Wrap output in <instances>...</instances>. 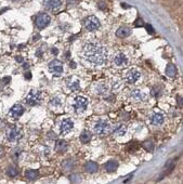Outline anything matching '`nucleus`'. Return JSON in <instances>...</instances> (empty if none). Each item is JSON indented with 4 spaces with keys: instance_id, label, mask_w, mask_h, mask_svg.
Wrapping results in <instances>:
<instances>
[{
    "instance_id": "f257e3e1",
    "label": "nucleus",
    "mask_w": 183,
    "mask_h": 184,
    "mask_svg": "<svg viewBox=\"0 0 183 184\" xmlns=\"http://www.w3.org/2000/svg\"><path fill=\"white\" fill-rule=\"evenodd\" d=\"M83 56L87 62L93 65H103L107 59V51L104 47L97 43H87L83 48Z\"/></svg>"
},
{
    "instance_id": "f03ea898",
    "label": "nucleus",
    "mask_w": 183,
    "mask_h": 184,
    "mask_svg": "<svg viewBox=\"0 0 183 184\" xmlns=\"http://www.w3.org/2000/svg\"><path fill=\"white\" fill-rule=\"evenodd\" d=\"M112 130L113 128L111 125H109V122H107L104 119L99 120L94 127V131L97 132L99 135H106V134L111 133Z\"/></svg>"
},
{
    "instance_id": "7ed1b4c3",
    "label": "nucleus",
    "mask_w": 183,
    "mask_h": 184,
    "mask_svg": "<svg viewBox=\"0 0 183 184\" xmlns=\"http://www.w3.org/2000/svg\"><path fill=\"white\" fill-rule=\"evenodd\" d=\"M101 26L100 20L94 15H90L84 20V27L89 32H94V30L99 29Z\"/></svg>"
},
{
    "instance_id": "20e7f679",
    "label": "nucleus",
    "mask_w": 183,
    "mask_h": 184,
    "mask_svg": "<svg viewBox=\"0 0 183 184\" xmlns=\"http://www.w3.org/2000/svg\"><path fill=\"white\" fill-rule=\"evenodd\" d=\"M49 72L52 73L54 76H61L63 73V63L58 60H53L48 65Z\"/></svg>"
},
{
    "instance_id": "39448f33",
    "label": "nucleus",
    "mask_w": 183,
    "mask_h": 184,
    "mask_svg": "<svg viewBox=\"0 0 183 184\" xmlns=\"http://www.w3.org/2000/svg\"><path fill=\"white\" fill-rule=\"evenodd\" d=\"M141 78V73L140 70L135 69V68H131V69H129L128 72H127L126 76H125V80L127 84H135V82L138 81Z\"/></svg>"
},
{
    "instance_id": "423d86ee",
    "label": "nucleus",
    "mask_w": 183,
    "mask_h": 184,
    "mask_svg": "<svg viewBox=\"0 0 183 184\" xmlns=\"http://www.w3.org/2000/svg\"><path fill=\"white\" fill-rule=\"evenodd\" d=\"M88 103H89L88 99L84 98V96H81V95L76 96V98H75V105H74L76 112L83 113L87 108V106H88Z\"/></svg>"
},
{
    "instance_id": "0eeeda50",
    "label": "nucleus",
    "mask_w": 183,
    "mask_h": 184,
    "mask_svg": "<svg viewBox=\"0 0 183 184\" xmlns=\"http://www.w3.org/2000/svg\"><path fill=\"white\" fill-rule=\"evenodd\" d=\"M113 64L115 66H118V67H123L128 63V58L124 52H117L116 54H114L113 56Z\"/></svg>"
},
{
    "instance_id": "6e6552de",
    "label": "nucleus",
    "mask_w": 183,
    "mask_h": 184,
    "mask_svg": "<svg viewBox=\"0 0 183 184\" xmlns=\"http://www.w3.org/2000/svg\"><path fill=\"white\" fill-rule=\"evenodd\" d=\"M40 100H41V94H40V92L39 91L29 92V93L27 94L26 99H25L26 103L30 106H34V105L38 104V103L40 102Z\"/></svg>"
},
{
    "instance_id": "1a4fd4ad",
    "label": "nucleus",
    "mask_w": 183,
    "mask_h": 184,
    "mask_svg": "<svg viewBox=\"0 0 183 184\" xmlns=\"http://www.w3.org/2000/svg\"><path fill=\"white\" fill-rule=\"evenodd\" d=\"M50 16L46 13H42L40 15L37 16L36 18V26L39 28V29H43L44 27H47L49 24H50Z\"/></svg>"
},
{
    "instance_id": "9d476101",
    "label": "nucleus",
    "mask_w": 183,
    "mask_h": 184,
    "mask_svg": "<svg viewBox=\"0 0 183 184\" xmlns=\"http://www.w3.org/2000/svg\"><path fill=\"white\" fill-rule=\"evenodd\" d=\"M22 138V131H21L20 128L18 127H12L11 129H9L8 131V139L9 141H18L20 139Z\"/></svg>"
},
{
    "instance_id": "9b49d317",
    "label": "nucleus",
    "mask_w": 183,
    "mask_h": 184,
    "mask_svg": "<svg viewBox=\"0 0 183 184\" xmlns=\"http://www.w3.org/2000/svg\"><path fill=\"white\" fill-rule=\"evenodd\" d=\"M23 113H24V107H23L22 105L21 104H14L12 107H11L9 114H10V116H12V118L18 119V117L22 116Z\"/></svg>"
},
{
    "instance_id": "f8f14e48",
    "label": "nucleus",
    "mask_w": 183,
    "mask_h": 184,
    "mask_svg": "<svg viewBox=\"0 0 183 184\" xmlns=\"http://www.w3.org/2000/svg\"><path fill=\"white\" fill-rule=\"evenodd\" d=\"M73 127H74V124H73L72 120H70L69 118L64 119V120L62 121V124H61V127H60L61 133H62V134L69 133V132L73 129Z\"/></svg>"
},
{
    "instance_id": "ddd939ff",
    "label": "nucleus",
    "mask_w": 183,
    "mask_h": 184,
    "mask_svg": "<svg viewBox=\"0 0 183 184\" xmlns=\"http://www.w3.org/2000/svg\"><path fill=\"white\" fill-rule=\"evenodd\" d=\"M131 98L133 99L135 101H137V102H142V101H145L147 98V95L144 93V92H142L139 89H135V90L131 91L130 93Z\"/></svg>"
},
{
    "instance_id": "4468645a",
    "label": "nucleus",
    "mask_w": 183,
    "mask_h": 184,
    "mask_svg": "<svg viewBox=\"0 0 183 184\" xmlns=\"http://www.w3.org/2000/svg\"><path fill=\"white\" fill-rule=\"evenodd\" d=\"M150 120H151L152 125H154V126H159V125H161L164 122L165 117H164V115L161 114V113H155V114L152 115Z\"/></svg>"
},
{
    "instance_id": "2eb2a0df",
    "label": "nucleus",
    "mask_w": 183,
    "mask_h": 184,
    "mask_svg": "<svg viewBox=\"0 0 183 184\" xmlns=\"http://www.w3.org/2000/svg\"><path fill=\"white\" fill-rule=\"evenodd\" d=\"M131 35V29L129 27L121 26L116 30V36L119 38H126V37L130 36Z\"/></svg>"
},
{
    "instance_id": "dca6fc26",
    "label": "nucleus",
    "mask_w": 183,
    "mask_h": 184,
    "mask_svg": "<svg viewBox=\"0 0 183 184\" xmlns=\"http://www.w3.org/2000/svg\"><path fill=\"white\" fill-rule=\"evenodd\" d=\"M84 170L89 173H94L99 170V165L95 161H87L84 166Z\"/></svg>"
},
{
    "instance_id": "f3484780",
    "label": "nucleus",
    "mask_w": 183,
    "mask_h": 184,
    "mask_svg": "<svg viewBox=\"0 0 183 184\" xmlns=\"http://www.w3.org/2000/svg\"><path fill=\"white\" fill-rule=\"evenodd\" d=\"M44 4H46V8L49 10H55L62 6V1L61 0H48Z\"/></svg>"
},
{
    "instance_id": "a211bd4d",
    "label": "nucleus",
    "mask_w": 183,
    "mask_h": 184,
    "mask_svg": "<svg viewBox=\"0 0 183 184\" xmlns=\"http://www.w3.org/2000/svg\"><path fill=\"white\" fill-rule=\"evenodd\" d=\"M117 168H118V162L114 161V160H109L104 165V169L107 172H115L117 170Z\"/></svg>"
},
{
    "instance_id": "6ab92c4d",
    "label": "nucleus",
    "mask_w": 183,
    "mask_h": 184,
    "mask_svg": "<svg viewBox=\"0 0 183 184\" xmlns=\"http://www.w3.org/2000/svg\"><path fill=\"white\" fill-rule=\"evenodd\" d=\"M38 176H39V172L35 170V169H28V170L25 171V176L30 181H35L38 178Z\"/></svg>"
},
{
    "instance_id": "aec40b11",
    "label": "nucleus",
    "mask_w": 183,
    "mask_h": 184,
    "mask_svg": "<svg viewBox=\"0 0 183 184\" xmlns=\"http://www.w3.org/2000/svg\"><path fill=\"white\" fill-rule=\"evenodd\" d=\"M67 150V143L64 140H58L55 144V151L58 153H64Z\"/></svg>"
},
{
    "instance_id": "412c9836",
    "label": "nucleus",
    "mask_w": 183,
    "mask_h": 184,
    "mask_svg": "<svg viewBox=\"0 0 183 184\" xmlns=\"http://www.w3.org/2000/svg\"><path fill=\"white\" fill-rule=\"evenodd\" d=\"M91 138H92V135H91L90 131L84 130L83 132H81V134H80V141H81V143H84V144H88V143L91 141Z\"/></svg>"
},
{
    "instance_id": "4be33fe9",
    "label": "nucleus",
    "mask_w": 183,
    "mask_h": 184,
    "mask_svg": "<svg viewBox=\"0 0 183 184\" xmlns=\"http://www.w3.org/2000/svg\"><path fill=\"white\" fill-rule=\"evenodd\" d=\"M178 70H177V67H175L173 64H168L167 67H166V75L169 77H171V78H173V77H175V75H177Z\"/></svg>"
},
{
    "instance_id": "5701e85b",
    "label": "nucleus",
    "mask_w": 183,
    "mask_h": 184,
    "mask_svg": "<svg viewBox=\"0 0 183 184\" xmlns=\"http://www.w3.org/2000/svg\"><path fill=\"white\" fill-rule=\"evenodd\" d=\"M142 147L144 148L146 152H153L154 151V143L152 141H145V142L142 143Z\"/></svg>"
},
{
    "instance_id": "b1692460",
    "label": "nucleus",
    "mask_w": 183,
    "mask_h": 184,
    "mask_svg": "<svg viewBox=\"0 0 183 184\" xmlns=\"http://www.w3.org/2000/svg\"><path fill=\"white\" fill-rule=\"evenodd\" d=\"M7 173H8L9 176H11V178H14V176H16L18 174V170L15 168V167L10 166L8 169H7Z\"/></svg>"
},
{
    "instance_id": "393cba45",
    "label": "nucleus",
    "mask_w": 183,
    "mask_h": 184,
    "mask_svg": "<svg viewBox=\"0 0 183 184\" xmlns=\"http://www.w3.org/2000/svg\"><path fill=\"white\" fill-rule=\"evenodd\" d=\"M107 90H109V87L104 84H101L97 87V93L98 94H104Z\"/></svg>"
},
{
    "instance_id": "a878e982",
    "label": "nucleus",
    "mask_w": 183,
    "mask_h": 184,
    "mask_svg": "<svg viewBox=\"0 0 183 184\" xmlns=\"http://www.w3.org/2000/svg\"><path fill=\"white\" fill-rule=\"evenodd\" d=\"M69 89L70 90H73V91H75V90H78L79 89V81L78 80H75L74 82H69Z\"/></svg>"
},
{
    "instance_id": "bb28decb",
    "label": "nucleus",
    "mask_w": 183,
    "mask_h": 184,
    "mask_svg": "<svg viewBox=\"0 0 183 184\" xmlns=\"http://www.w3.org/2000/svg\"><path fill=\"white\" fill-rule=\"evenodd\" d=\"M125 133H126V128H125V127H119V128L116 130L117 135H124Z\"/></svg>"
},
{
    "instance_id": "cd10ccee",
    "label": "nucleus",
    "mask_w": 183,
    "mask_h": 184,
    "mask_svg": "<svg viewBox=\"0 0 183 184\" xmlns=\"http://www.w3.org/2000/svg\"><path fill=\"white\" fill-rule=\"evenodd\" d=\"M51 104L52 105H54V106H58V105H61V101H60V99L58 98H53L52 100H51Z\"/></svg>"
},
{
    "instance_id": "c85d7f7f",
    "label": "nucleus",
    "mask_w": 183,
    "mask_h": 184,
    "mask_svg": "<svg viewBox=\"0 0 183 184\" xmlns=\"http://www.w3.org/2000/svg\"><path fill=\"white\" fill-rule=\"evenodd\" d=\"M3 154H4V148L2 145H0V157L3 156Z\"/></svg>"
},
{
    "instance_id": "c756f323",
    "label": "nucleus",
    "mask_w": 183,
    "mask_h": 184,
    "mask_svg": "<svg viewBox=\"0 0 183 184\" xmlns=\"http://www.w3.org/2000/svg\"><path fill=\"white\" fill-rule=\"evenodd\" d=\"M141 25H143V21L142 20H138L137 22H135V26H141Z\"/></svg>"
},
{
    "instance_id": "7c9ffc66",
    "label": "nucleus",
    "mask_w": 183,
    "mask_h": 184,
    "mask_svg": "<svg viewBox=\"0 0 183 184\" xmlns=\"http://www.w3.org/2000/svg\"><path fill=\"white\" fill-rule=\"evenodd\" d=\"M146 28H147V30H149V33L150 34H153V28H152V26H150V25H146Z\"/></svg>"
},
{
    "instance_id": "2f4dec72",
    "label": "nucleus",
    "mask_w": 183,
    "mask_h": 184,
    "mask_svg": "<svg viewBox=\"0 0 183 184\" xmlns=\"http://www.w3.org/2000/svg\"><path fill=\"white\" fill-rule=\"evenodd\" d=\"M178 99H179V105L180 106H182V98H181V96H178Z\"/></svg>"
},
{
    "instance_id": "473e14b6",
    "label": "nucleus",
    "mask_w": 183,
    "mask_h": 184,
    "mask_svg": "<svg viewBox=\"0 0 183 184\" xmlns=\"http://www.w3.org/2000/svg\"><path fill=\"white\" fill-rule=\"evenodd\" d=\"M70 67L75 68V67H76V64H75V63H70Z\"/></svg>"
}]
</instances>
